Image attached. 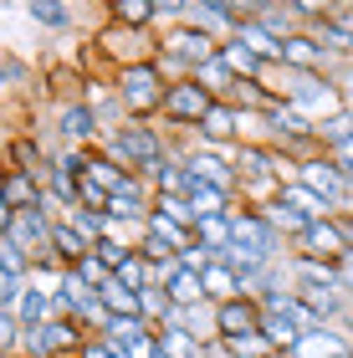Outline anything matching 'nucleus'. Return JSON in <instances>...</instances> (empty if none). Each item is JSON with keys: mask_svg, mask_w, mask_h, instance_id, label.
<instances>
[{"mask_svg": "<svg viewBox=\"0 0 353 358\" xmlns=\"http://www.w3.org/2000/svg\"><path fill=\"white\" fill-rule=\"evenodd\" d=\"M205 297H210L215 307H220V302H231V297H240V276H236L226 262H215L210 271H205Z\"/></svg>", "mask_w": 353, "mask_h": 358, "instance_id": "27", "label": "nucleus"}, {"mask_svg": "<svg viewBox=\"0 0 353 358\" xmlns=\"http://www.w3.org/2000/svg\"><path fill=\"white\" fill-rule=\"evenodd\" d=\"M348 123H353V97H348Z\"/></svg>", "mask_w": 353, "mask_h": 358, "instance_id": "45", "label": "nucleus"}, {"mask_svg": "<svg viewBox=\"0 0 353 358\" xmlns=\"http://www.w3.org/2000/svg\"><path fill=\"white\" fill-rule=\"evenodd\" d=\"M92 46H98V57L118 72V67H134V62H154L159 57V31H134V26L108 21L98 36H92Z\"/></svg>", "mask_w": 353, "mask_h": 358, "instance_id": "2", "label": "nucleus"}, {"mask_svg": "<svg viewBox=\"0 0 353 358\" xmlns=\"http://www.w3.org/2000/svg\"><path fill=\"white\" fill-rule=\"evenodd\" d=\"M333 77H338V87H343V92L353 97V57H343V62H338V72H333Z\"/></svg>", "mask_w": 353, "mask_h": 358, "instance_id": "40", "label": "nucleus"}, {"mask_svg": "<svg viewBox=\"0 0 353 358\" xmlns=\"http://www.w3.org/2000/svg\"><path fill=\"white\" fill-rule=\"evenodd\" d=\"M348 251H353V246H348V236H343L338 215L302 225V231H297L292 241H287V256H317V262H343Z\"/></svg>", "mask_w": 353, "mask_h": 358, "instance_id": "6", "label": "nucleus"}, {"mask_svg": "<svg viewBox=\"0 0 353 358\" xmlns=\"http://www.w3.org/2000/svg\"><path fill=\"white\" fill-rule=\"evenodd\" d=\"M98 297L108 302V313H113V317H143V292H134L118 271L98 287Z\"/></svg>", "mask_w": 353, "mask_h": 358, "instance_id": "21", "label": "nucleus"}, {"mask_svg": "<svg viewBox=\"0 0 353 358\" xmlns=\"http://www.w3.org/2000/svg\"><path fill=\"white\" fill-rule=\"evenodd\" d=\"M72 271H77V276H82V282H92V287H103V282H108V276H113V271H108V262H103V256H98V251H92V256H82V262H77Z\"/></svg>", "mask_w": 353, "mask_h": 358, "instance_id": "36", "label": "nucleus"}, {"mask_svg": "<svg viewBox=\"0 0 353 358\" xmlns=\"http://www.w3.org/2000/svg\"><path fill=\"white\" fill-rule=\"evenodd\" d=\"M261 317H266V313H261V302H256V297H246V292L215 307V322H220V338H226V343H236V338H251V333H261Z\"/></svg>", "mask_w": 353, "mask_h": 358, "instance_id": "11", "label": "nucleus"}, {"mask_svg": "<svg viewBox=\"0 0 353 358\" xmlns=\"http://www.w3.org/2000/svg\"><path fill=\"white\" fill-rule=\"evenodd\" d=\"M87 179H92V185H103L108 194H123L128 185H138L143 174H134V169H123L118 159H113V154H103V143H98V149H92V169H87Z\"/></svg>", "mask_w": 353, "mask_h": 358, "instance_id": "18", "label": "nucleus"}, {"mask_svg": "<svg viewBox=\"0 0 353 358\" xmlns=\"http://www.w3.org/2000/svg\"><path fill=\"white\" fill-rule=\"evenodd\" d=\"M159 52L174 57V62H185L189 77H195L205 62L220 57V41L210 36V31H200L195 21H180V26H164V31H159Z\"/></svg>", "mask_w": 353, "mask_h": 358, "instance_id": "4", "label": "nucleus"}, {"mask_svg": "<svg viewBox=\"0 0 353 358\" xmlns=\"http://www.w3.org/2000/svg\"><path fill=\"white\" fill-rule=\"evenodd\" d=\"M195 241H200V246H210L215 256H226V251L236 246V231H231V215H205V220L195 225Z\"/></svg>", "mask_w": 353, "mask_h": 358, "instance_id": "25", "label": "nucleus"}, {"mask_svg": "<svg viewBox=\"0 0 353 358\" xmlns=\"http://www.w3.org/2000/svg\"><path fill=\"white\" fill-rule=\"evenodd\" d=\"M189 10H195V0H154L159 31H164V26H180V21H189Z\"/></svg>", "mask_w": 353, "mask_h": 358, "instance_id": "35", "label": "nucleus"}, {"mask_svg": "<svg viewBox=\"0 0 353 358\" xmlns=\"http://www.w3.org/2000/svg\"><path fill=\"white\" fill-rule=\"evenodd\" d=\"M271 358H297V353H271Z\"/></svg>", "mask_w": 353, "mask_h": 358, "instance_id": "44", "label": "nucleus"}, {"mask_svg": "<svg viewBox=\"0 0 353 358\" xmlns=\"http://www.w3.org/2000/svg\"><path fill=\"white\" fill-rule=\"evenodd\" d=\"M338 62H343V57H333L328 46H323V36L308 31V26L292 31V36L282 41V67H287V72H328V77H333V72H338Z\"/></svg>", "mask_w": 353, "mask_h": 358, "instance_id": "8", "label": "nucleus"}, {"mask_svg": "<svg viewBox=\"0 0 353 358\" xmlns=\"http://www.w3.org/2000/svg\"><path fill=\"white\" fill-rule=\"evenodd\" d=\"M261 210H266V215H271V225H277V231H282L287 241H292V236L302 231V225H312V220H302V215H297V210H292V205H282V200H271V205H261Z\"/></svg>", "mask_w": 353, "mask_h": 358, "instance_id": "34", "label": "nucleus"}, {"mask_svg": "<svg viewBox=\"0 0 353 358\" xmlns=\"http://www.w3.org/2000/svg\"><path fill=\"white\" fill-rule=\"evenodd\" d=\"M77 358H123L113 343H108V338H92V343L82 348V353H77Z\"/></svg>", "mask_w": 353, "mask_h": 358, "instance_id": "38", "label": "nucleus"}, {"mask_svg": "<svg viewBox=\"0 0 353 358\" xmlns=\"http://www.w3.org/2000/svg\"><path fill=\"white\" fill-rule=\"evenodd\" d=\"M195 143H210V149H236L240 143V108L231 103V97H220V103L200 118Z\"/></svg>", "mask_w": 353, "mask_h": 358, "instance_id": "10", "label": "nucleus"}, {"mask_svg": "<svg viewBox=\"0 0 353 358\" xmlns=\"http://www.w3.org/2000/svg\"><path fill=\"white\" fill-rule=\"evenodd\" d=\"M215 103H220V97H215L210 87H200L195 77H185V83L169 87V97H164V118H159V123L174 128V134H195L200 118H205Z\"/></svg>", "mask_w": 353, "mask_h": 358, "instance_id": "5", "label": "nucleus"}, {"mask_svg": "<svg viewBox=\"0 0 353 358\" xmlns=\"http://www.w3.org/2000/svg\"><path fill=\"white\" fill-rule=\"evenodd\" d=\"M154 328V322L149 317H113V322H108V343H134V338H143V333H149Z\"/></svg>", "mask_w": 353, "mask_h": 358, "instance_id": "33", "label": "nucleus"}, {"mask_svg": "<svg viewBox=\"0 0 353 358\" xmlns=\"http://www.w3.org/2000/svg\"><path fill=\"white\" fill-rule=\"evenodd\" d=\"M46 194V185L36 174H21V169H6V194H0V215H15V210L36 205Z\"/></svg>", "mask_w": 353, "mask_h": 358, "instance_id": "16", "label": "nucleus"}, {"mask_svg": "<svg viewBox=\"0 0 353 358\" xmlns=\"http://www.w3.org/2000/svg\"><path fill=\"white\" fill-rule=\"evenodd\" d=\"M297 179H302L308 189H317L333 210L348 205V169H343L333 154H308V159L297 164Z\"/></svg>", "mask_w": 353, "mask_h": 358, "instance_id": "9", "label": "nucleus"}, {"mask_svg": "<svg viewBox=\"0 0 353 358\" xmlns=\"http://www.w3.org/2000/svg\"><path fill=\"white\" fill-rule=\"evenodd\" d=\"M323 154H333V159H338V164L353 174V134H348V138H338V143H333V149H323Z\"/></svg>", "mask_w": 353, "mask_h": 358, "instance_id": "39", "label": "nucleus"}, {"mask_svg": "<svg viewBox=\"0 0 353 358\" xmlns=\"http://www.w3.org/2000/svg\"><path fill=\"white\" fill-rule=\"evenodd\" d=\"M77 231H82L92 246H98V241H108V231H113V220H108V210H87V205H77L72 215H67Z\"/></svg>", "mask_w": 353, "mask_h": 358, "instance_id": "30", "label": "nucleus"}, {"mask_svg": "<svg viewBox=\"0 0 353 358\" xmlns=\"http://www.w3.org/2000/svg\"><path fill=\"white\" fill-rule=\"evenodd\" d=\"M92 143H103L98 113H92L87 97H67L57 108V149H92Z\"/></svg>", "mask_w": 353, "mask_h": 358, "instance_id": "7", "label": "nucleus"}, {"mask_svg": "<svg viewBox=\"0 0 353 358\" xmlns=\"http://www.w3.org/2000/svg\"><path fill=\"white\" fill-rule=\"evenodd\" d=\"M108 6V21L113 26H134V31H154L159 15H154V0H103Z\"/></svg>", "mask_w": 353, "mask_h": 358, "instance_id": "23", "label": "nucleus"}, {"mask_svg": "<svg viewBox=\"0 0 353 358\" xmlns=\"http://www.w3.org/2000/svg\"><path fill=\"white\" fill-rule=\"evenodd\" d=\"M277 200H282V205H292L302 220H328V215H338V210H333L317 189H308L302 179H287V185L277 189Z\"/></svg>", "mask_w": 353, "mask_h": 358, "instance_id": "14", "label": "nucleus"}, {"mask_svg": "<svg viewBox=\"0 0 353 358\" xmlns=\"http://www.w3.org/2000/svg\"><path fill=\"white\" fill-rule=\"evenodd\" d=\"M195 83H200V87H210L215 97H231V92H236V72L215 57V62H205V67L195 72Z\"/></svg>", "mask_w": 353, "mask_h": 358, "instance_id": "31", "label": "nucleus"}, {"mask_svg": "<svg viewBox=\"0 0 353 358\" xmlns=\"http://www.w3.org/2000/svg\"><path fill=\"white\" fill-rule=\"evenodd\" d=\"M0 77H6V87H10V92L36 87V72H31V67H26V62L15 57V52H6V57H0Z\"/></svg>", "mask_w": 353, "mask_h": 358, "instance_id": "32", "label": "nucleus"}, {"mask_svg": "<svg viewBox=\"0 0 353 358\" xmlns=\"http://www.w3.org/2000/svg\"><path fill=\"white\" fill-rule=\"evenodd\" d=\"M220 62L236 72V83H266V72H271V62H261L251 52V46H240L236 36L231 41H220Z\"/></svg>", "mask_w": 353, "mask_h": 358, "instance_id": "15", "label": "nucleus"}, {"mask_svg": "<svg viewBox=\"0 0 353 358\" xmlns=\"http://www.w3.org/2000/svg\"><path fill=\"white\" fill-rule=\"evenodd\" d=\"M159 353L164 358H205V343L189 328H159Z\"/></svg>", "mask_w": 353, "mask_h": 358, "instance_id": "26", "label": "nucleus"}, {"mask_svg": "<svg viewBox=\"0 0 353 358\" xmlns=\"http://www.w3.org/2000/svg\"><path fill=\"white\" fill-rule=\"evenodd\" d=\"M338 287L348 292V297H353V251L343 256V262H338Z\"/></svg>", "mask_w": 353, "mask_h": 358, "instance_id": "41", "label": "nucleus"}, {"mask_svg": "<svg viewBox=\"0 0 353 358\" xmlns=\"http://www.w3.org/2000/svg\"><path fill=\"white\" fill-rule=\"evenodd\" d=\"M149 185H154V194H189V169H185V159L159 164V169L149 174Z\"/></svg>", "mask_w": 353, "mask_h": 358, "instance_id": "29", "label": "nucleus"}, {"mask_svg": "<svg viewBox=\"0 0 353 358\" xmlns=\"http://www.w3.org/2000/svg\"><path fill=\"white\" fill-rule=\"evenodd\" d=\"M113 87L128 108V123H154V118H164V97L174 83L159 72V62H134V67L113 72Z\"/></svg>", "mask_w": 353, "mask_h": 358, "instance_id": "1", "label": "nucleus"}, {"mask_svg": "<svg viewBox=\"0 0 353 358\" xmlns=\"http://www.w3.org/2000/svg\"><path fill=\"white\" fill-rule=\"evenodd\" d=\"M82 256H92V241H87L82 231H77V225H72L67 215H62V220H57V236H52V262L72 271L77 262H82Z\"/></svg>", "mask_w": 353, "mask_h": 358, "instance_id": "17", "label": "nucleus"}, {"mask_svg": "<svg viewBox=\"0 0 353 358\" xmlns=\"http://www.w3.org/2000/svg\"><path fill=\"white\" fill-rule=\"evenodd\" d=\"M297 358H353V343H348V333L338 328H308L297 338Z\"/></svg>", "mask_w": 353, "mask_h": 358, "instance_id": "13", "label": "nucleus"}, {"mask_svg": "<svg viewBox=\"0 0 353 358\" xmlns=\"http://www.w3.org/2000/svg\"><path fill=\"white\" fill-rule=\"evenodd\" d=\"M338 225H343V236H348V246H353V205L338 210Z\"/></svg>", "mask_w": 353, "mask_h": 358, "instance_id": "42", "label": "nucleus"}, {"mask_svg": "<svg viewBox=\"0 0 353 358\" xmlns=\"http://www.w3.org/2000/svg\"><path fill=\"white\" fill-rule=\"evenodd\" d=\"M26 15H31V26H41V31H72V6L67 0H26Z\"/></svg>", "mask_w": 353, "mask_h": 358, "instance_id": "24", "label": "nucleus"}, {"mask_svg": "<svg viewBox=\"0 0 353 358\" xmlns=\"http://www.w3.org/2000/svg\"><path fill=\"white\" fill-rule=\"evenodd\" d=\"M77 97H87V103H92V113H98V123H103V134H108V128H123V123H128V108H123L118 87L103 83V77H87Z\"/></svg>", "mask_w": 353, "mask_h": 358, "instance_id": "12", "label": "nucleus"}, {"mask_svg": "<svg viewBox=\"0 0 353 358\" xmlns=\"http://www.w3.org/2000/svg\"><path fill=\"white\" fill-rule=\"evenodd\" d=\"M271 6H282V0H231V10L240 15V21H256V15H266Z\"/></svg>", "mask_w": 353, "mask_h": 358, "instance_id": "37", "label": "nucleus"}, {"mask_svg": "<svg viewBox=\"0 0 353 358\" xmlns=\"http://www.w3.org/2000/svg\"><path fill=\"white\" fill-rule=\"evenodd\" d=\"M164 292H169V302L174 307H200V302H210L205 297V271H189L174 262V271L164 276Z\"/></svg>", "mask_w": 353, "mask_h": 358, "instance_id": "19", "label": "nucleus"}, {"mask_svg": "<svg viewBox=\"0 0 353 358\" xmlns=\"http://www.w3.org/2000/svg\"><path fill=\"white\" fill-rule=\"evenodd\" d=\"M231 231H236V246H246L256 251L261 262H287V236L271 225L266 210H256V205H236L231 210Z\"/></svg>", "mask_w": 353, "mask_h": 358, "instance_id": "3", "label": "nucleus"}, {"mask_svg": "<svg viewBox=\"0 0 353 358\" xmlns=\"http://www.w3.org/2000/svg\"><path fill=\"white\" fill-rule=\"evenodd\" d=\"M236 41L251 46V52L261 62H271V67H282V36H271L261 21H236Z\"/></svg>", "mask_w": 353, "mask_h": 358, "instance_id": "22", "label": "nucleus"}, {"mask_svg": "<svg viewBox=\"0 0 353 358\" xmlns=\"http://www.w3.org/2000/svg\"><path fill=\"white\" fill-rule=\"evenodd\" d=\"M261 333H266V343L277 348V353H292L297 338H302V328H297L292 317H282V313H266V317H261Z\"/></svg>", "mask_w": 353, "mask_h": 358, "instance_id": "28", "label": "nucleus"}, {"mask_svg": "<svg viewBox=\"0 0 353 358\" xmlns=\"http://www.w3.org/2000/svg\"><path fill=\"white\" fill-rule=\"evenodd\" d=\"M292 287H338V262H317V256H287Z\"/></svg>", "mask_w": 353, "mask_h": 358, "instance_id": "20", "label": "nucleus"}, {"mask_svg": "<svg viewBox=\"0 0 353 358\" xmlns=\"http://www.w3.org/2000/svg\"><path fill=\"white\" fill-rule=\"evenodd\" d=\"M348 205H353V174H348Z\"/></svg>", "mask_w": 353, "mask_h": 358, "instance_id": "43", "label": "nucleus"}]
</instances>
